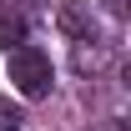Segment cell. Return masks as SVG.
<instances>
[{"label":"cell","mask_w":131,"mask_h":131,"mask_svg":"<svg viewBox=\"0 0 131 131\" xmlns=\"http://www.w3.org/2000/svg\"><path fill=\"white\" fill-rule=\"evenodd\" d=\"M10 81L20 86V96H50V86H56V71H50V56L46 50H35V46H15L10 50Z\"/></svg>","instance_id":"cell-1"},{"label":"cell","mask_w":131,"mask_h":131,"mask_svg":"<svg viewBox=\"0 0 131 131\" xmlns=\"http://www.w3.org/2000/svg\"><path fill=\"white\" fill-rule=\"evenodd\" d=\"M20 40H25V20H20L15 10H10V15L0 10V46H5V50H15Z\"/></svg>","instance_id":"cell-2"},{"label":"cell","mask_w":131,"mask_h":131,"mask_svg":"<svg viewBox=\"0 0 131 131\" xmlns=\"http://www.w3.org/2000/svg\"><path fill=\"white\" fill-rule=\"evenodd\" d=\"M20 126H25V116H20L10 101H0V131H20Z\"/></svg>","instance_id":"cell-3"},{"label":"cell","mask_w":131,"mask_h":131,"mask_svg":"<svg viewBox=\"0 0 131 131\" xmlns=\"http://www.w3.org/2000/svg\"><path fill=\"white\" fill-rule=\"evenodd\" d=\"M106 10H111V15H121V0H106Z\"/></svg>","instance_id":"cell-4"}]
</instances>
